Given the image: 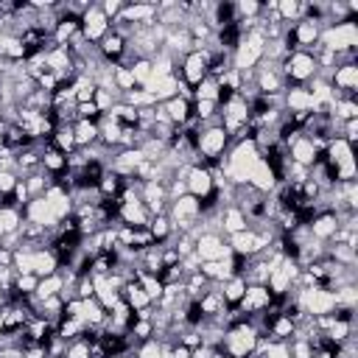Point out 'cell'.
I'll list each match as a JSON object with an SVG mask.
<instances>
[{
	"instance_id": "obj_1",
	"label": "cell",
	"mask_w": 358,
	"mask_h": 358,
	"mask_svg": "<svg viewBox=\"0 0 358 358\" xmlns=\"http://www.w3.org/2000/svg\"><path fill=\"white\" fill-rule=\"evenodd\" d=\"M282 78H285V90L288 87H308L316 76H319V64L313 59L310 50H294L280 62Z\"/></svg>"
},
{
	"instance_id": "obj_2",
	"label": "cell",
	"mask_w": 358,
	"mask_h": 358,
	"mask_svg": "<svg viewBox=\"0 0 358 358\" xmlns=\"http://www.w3.org/2000/svg\"><path fill=\"white\" fill-rule=\"evenodd\" d=\"M257 338H260V333L249 324V319L238 322V324L227 327V333H224V338L218 344V352H224L229 358H249L255 352V347H257Z\"/></svg>"
},
{
	"instance_id": "obj_3",
	"label": "cell",
	"mask_w": 358,
	"mask_h": 358,
	"mask_svg": "<svg viewBox=\"0 0 358 358\" xmlns=\"http://www.w3.org/2000/svg\"><path fill=\"white\" fill-rule=\"evenodd\" d=\"M263 48H266V36H263L260 25L246 31L241 36V42L235 45V50H232V67L241 70V73H252L263 62Z\"/></svg>"
},
{
	"instance_id": "obj_4",
	"label": "cell",
	"mask_w": 358,
	"mask_h": 358,
	"mask_svg": "<svg viewBox=\"0 0 358 358\" xmlns=\"http://www.w3.org/2000/svg\"><path fill=\"white\" fill-rule=\"evenodd\" d=\"M319 45L324 50H330V53L358 50V20H344V22H336V25L322 28Z\"/></svg>"
},
{
	"instance_id": "obj_5",
	"label": "cell",
	"mask_w": 358,
	"mask_h": 358,
	"mask_svg": "<svg viewBox=\"0 0 358 358\" xmlns=\"http://www.w3.org/2000/svg\"><path fill=\"white\" fill-rule=\"evenodd\" d=\"M232 140L229 134L221 129V126H204L199 131V140H196V154H199V162L201 165H215L221 162V157L229 151Z\"/></svg>"
},
{
	"instance_id": "obj_6",
	"label": "cell",
	"mask_w": 358,
	"mask_h": 358,
	"mask_svg": "<svg viewBox=\"0 0 358 358\" xmlns=\"http://www.w3.org/2000/svg\"><path fill=\"white\" fill-rule=\"evenodd\" d=\"M165 215H168V221L173 227V235H182V232H190L201 221V204H199V199L185 193V196L168 201V213Z\"/></svg>"
},
{
	"instance_id": "obj_7",
	"label": "cell",
	"mask_w": 358,
	"mask_h": 358,
	"mask_svg": "<svg viewBox=\"0 0 358 358\" xmlns=\"http://www.w3.org/2000/svg\"><path fill=\"white\" fill-rule=\"evenodd\" d=\"M210 50L207 48H193L179 59V78L193 90L207 78V64H210Z\"/></svg>"
},
{
	"instance_id": "obj_8",
	"label": "cell",
	"mask_w": 358,
	"mask_h": 358,
	"mask_svg": "<svg viewBox=\"0 0 358 358\" xmlns=\"http://www.w3.org/2000/svg\"><path fill=\"white\" fill-rule=\"evenodd\" d=\"M252 84L260 95H282L285 92V78H282V70L277 62H260L255 70H252Z\"/></svg>"
},
{
	"instance_id": "obj_9",
	"label": "cell",
	"mask_w": 358,
	"mask_h": 358,
	"mask_svg": "<svg viewBox=\"0 0 358 358\" xmlns=\"http://www.w3.org/2000/svg\"><path fill=\"white\" fill-rule=\"evenodd\" d=\"M296 277H299V266H296V260L282 257V260H280V263L271 268L266 288L271 291V296H282V294H288V291L294 288Z\"/></svg>"
},
{
	"instance_id": "obj_10",
	"label": "cell",
	"mask_w": 358,
	"mask_h": 358,
	"mask_svg": "<svg viewBox=\"0 0 358 358\" xmlns=\"http://www.w3.org/2000/svg\"><path fill=\"white\" fill-rule=\"evenodd\" d=\"M109 31H112V25H109L106 14L101 11V6L98 3H90V8L81 14V36L90 45H98Z\"/></svg>"
},
{
	"instance_id": "obj_11",
	"label": "cell",
	"mask_w": 358,
	"mask_h": 358,
	"mask_svg": "<svg viewBox=\"0 0 358 358\" xmlns=\"http://www.w3.org/2000/svg\"><path fill=\"white\" fill-rule=\"evenodd\" d=\"M196 257L201 263H207V260H224V257H232V249H229V243H227L224 235L204 232V235L196 238Z\"/></svg>"
},
{
	"instance_id": "obj_12",
	"label": "cell",
	"mask_w": 358,
	"mask_h": 358,
	"mask_svg": "<svg viewBox=\"0 0 358 358\" xmlns=\"http://www.w3.org/2000/svg\"><path fill=\"white\" fill-rule=\"evenodd\" d=\"M140 201L145 204V210H148V215L154 218V215H165L168 213V187L162 185V182H143L140 185Z\"/></svg>"
},
{
	"instance_id": "obj_13",
	"label": "cell",
	"mask_w": 358,
	"mask_h": 358,
	"mask_svg": "<svg viewBox=\"0 0 358 358\" xmlns=\"http://www.w3.org/2000/svg\"><path fill=\"white\" fill-rule=\"evenodd\" d=\"M185 187H187V193L193 196V199H207V196H213L215 193V187H213V173L204 168V165H187V173H185Z\"/></svg>"
},
{
	"instance_id": "obj_14",
	"label": "cell",
	"mask_w": 358,
	"mask_h": 358,
	"mask_svg": "<svg viewBox=\"0 0 358 358\" xmlns=\"http://www.w3.org/2000/svg\"><path fill=\"white\" fill-rule=\"evenodd\" d=\"M271 302H274V296H271V291H268L266 285H246V291H243V296H241V302H238L235 308H238L241 313L252 316V313L266 310Z\"/></svg>"
},
{
	"instance_id": "obj_15",
	"label": "cell",
	"mask_w": 358,
	"mask_h": 358,
	"mask_svg": "<svg viewBox=\"0 0 358 358\" xmlns=\"http://www.w3.org/2000/svg\"><path fill=\"white\" fill-rule=\"evenodd\" d=\"M308 232H310L313 241H319V243H330L333 235L338 232V215L330 213V210L316 213V215L308 221Z\"/></svg>"
},
{
	"instance_id": "obj_16",
	"label": "cell",
	"mask_w": 358,
	"mask_h": 358,
	"mask_svg": "<svg viewBox=\"0 0 358 358\" xmlns=\"http://www.w3.org/2000/svg\"><path fill=\"white\" fill-rule=\"evenodd\" d=\"M285 148H288L291 162H294V165H302V168H310V165L319 159V154H322V151L313 145V140L305 137V134H299L296 140H291Z\"/></svg>"
},
{
	"instance_id": "obj_17",
	"label": "cell",
	"mask_w": 358,
	"mask_h": 358,
	"mask_svg": "<svg viewBox=\"0 0 358 358\" xmlns=\"http://www.w3.org/2000/svg\"><path fill=\"white\" fill-rule=\"evenodd\" d=\"M117 17H123L126 22H131L137 28L140 25H154L157 22V3H126Z\"/></svg>"
},
{
	"instance_id": "obj_18",
	"label": "cell",
	"mask_w": 358,
	"mask_h": 358,
	"mask_svg": "<svg viewBox=\"0 0 358 358\" xmlns=\"http://www.w3.org/2000/svg\"><path fill=\"white\" fill-rule=\"evenodd\" d=\"M319 34H322V25H316L310 20H299L296 25H291V36H294L296 50H310L313 45H319Z\"/></svg>"
},
{
	"instance_id": "obj_19",
	"label": "cell",
	"mask_w": 358,
	"mask_h": 358,
	"mask_svg": "<svg viewBox=\"0 0 358 358\" xmlns=\"http://www.w3.org/2000/svg\"><path fill=\"white\" fill-rule=\"evenodd\" d=\"M126 45H129V42H126L120 34L109 31V34L98 42V53H101L103 62H109V64H120V59L126 56Z\"/></svg>"
},
{
	"instance_id": "obj_20",
	"label": "cell",
	"mask_w": 358,
	"mask_h": 358,
	"mask_svg": "<svg viewBox=\"0 0 358 358\" xmlns=\"http://www.w3.org/2000/svg\"><path fill=\"white\" fill-rule=\"evenodd\" d=\"M257 193H263V196H268V193H274L277 190V176H274V171L268 168V162L266 159H260L255 168H252V173H249V179H246Z\"/></svg>"
},
{
	"instance_id": "obj_21",
	"label": "cell",
	"mask_w": 358,
	"mask_h": 358,
	"mask_svg": "<svg viewBox=\"0 0 358 358\" xmlns=\"http://www.w3.org/2000/svg\"><path fill=\"white\" fill-rule=\"evenodd\" d=\"M199 305V310H201V316L204 319H221L224 322V313H227V302H224V296H221V291L215 288V282L210 285V291L196 302Z\"/></svg>"
},
{
	"instance_id": "obj_22",
	"label": "cell",
	"mask_w": 358,
	"mask_h": 358,
	"mask_svg": "<svg viewBox=\"0 0 358 358\" xmlns=\"http://www.w3.org/2000/svg\"><path fill=\"white\" fill-rule=\"evenodd\" d=\"M162 106V112L168 115V120L176 126V129H182L190 117H193V103L190 101H185V98H179V95H173V98H168L165 103H159Z\"/></svg>"
},
{
	"instance_id": "obj_23",
	"label": "cell",
	"mask_w": 358,
	"mask_h": 358,
	"mask_svg": "<svg viewBox=\"0 0 358 358\" xmlns=\"http://www.w3.org/2000/svg\"><path fill=\"white\" fill-rule=\"evenodd\" d=\"M218 218H221V235H224V238H229V235H235V232H243V229L249 227L243 210L235 207V204H224Z\"/></svg>"
},
{
	"instance_id": "obj_24",
	"label": "cell",
	"mask_w": 358,
	"mask_h": 358,
	"mask_svg": "<svg viewBox=\"0 0 358 358\" xmlns=\"http://www.w3.org/2000/svg\"><path fill=\"white\" fill-rule=\"evenodd\" d=\"M282 109L285 112H313V98L308 87H288L282 92Z\"/></svg>"
},
{
	"instance_id": "obj_25",
	"label": "cell",
	"mask_w": 358,
	"mask_h": 358,
	"mask_svg": "<svg viewBox=\"0 0 358 358\" xmlns=\"http://www.w3.org/2000/svg\"><path fill=\"white\" fill-rule=\"evenodd\" d=\"M31 271L36 277H48V274H56L59 271V257L53 255L50 246H42V249H34L31 252Z\"/></svg>"
},
{
	"instance_id": "obj_26",
	"label": "cell",
	"mask_w": 358,
	"mask_h": 358,
	"mask_svg": "<svg viewBox=\"0 0 358 358\" xmlns=\"http://www.w3.org/2000/svg\"><path fill=\"white\" fill-rule=\"evenodd\" d=\"M120 299L134 310V316H137V313H143V310H151V299L145 296V291L140 288V282H137V280L123 282V288H120Z\"/></svg>"
},
{
	"instance_id": "obj_27",
	"label": "cell",
	"mask_w": 358,
	"mask_h": 358,
	"mask_svg": "<svg viewBox=\"0 0 358 358\" xmlns=\"http://www.w3.org/2000/svg\"><path fill=\"white\" fill-rule=\"evenodd\" d=\"M179 76H162V78H154L151 76V81L143 87V90H148L151 95H154V101L157 103H165L168 98H173L176 95V90H179Z\"/></svg>"
},
{
	"instance_id": "obj_28",
	"label": "cell",
	"mask_w": 358,
	"mask_h": 358,
	"mask_svg": "<svg viewBox=\"0 0 358 358\" xmlns=\"http://www.w3.org/2000/svg\"><path fill=\"white\" fill-rule=\"evenodd\" d=\"M53 148H59L64 157H70L73 151H78V145H76V134H73V126H64V123H56V129H53V134H50V140H48Z\"/></svg>"
},
{
	"instance_id": "obj_29",
	"label": "cell",
	"mask_w": 358,
	"mask_h": 358,
	"mask_svg": "<svg viewBox=\"0 0 358 358\" xmlns=\"http://www.w3.org/2000/svg\"><path fill=\"white\" fill-rule=\"evenodd\" d=\"M62 288H64L62 271L48 274V277H39V285H36V291L31 294V302H42V299H48V296H56V294H62Z\"/></svg>"
},
{
	"instance_id": "obj_30",
	"label": "cell",
	"mask_w": 358,
	"mask_h": 358,
	"mask_svg": "<svg viewBox=\"0 0 358 358\" xmlns=\"http://www.w3.org/2000/svg\"><path fill=\"white\" fill-rule=\"evenodd\" d=\"M215 288L221 291L224 302H227L229 308H235V305L241 302L243 291H246V280H243L241 274H235V277H229V280H224V282H215Z\"/></svg>"
},
{
	"instance_id": "obj_31",
	"label": "cell",
	"mask_w": 358,
	"mask_h": 358,
	"mask_svg": "<svg viewBox=\"0 0 358 358\" xmlns=\"http://www.w3.org/2000/svg\"><path fill=\"white\" fill-rule=\"evenodd\" d=\"M73 134H76V145L78 148H90L98 143V120H76L73 123Z\"/></svg>"
},
{
	"instance_id": "obj_32",
	"label": "cell",
	"mask_w": 358,
	"mask_h": 358,
	"mask_svg": "<svg viewBox=\"0 0 358 358\" xmlns=\"http://www.w3.org/2000/svg\"><path fill=\"white\" fill-rule=\"evenodd\" d=\"M42 171L50 173V176H59V173L67 171V157H64L59 148H53L50 143H48L45 151H42Z\"/></svg>"
},
{
	"instance_id": "obj_33",
	"label": "cell",
	"mask_w": 358,
	"mask_h": 358,
	"mask_svg": "<svg viewBox=\"0 0 358 358\" xmlns=\"http://www.w3.org/2000/svg\"><path fill=\"white\" fill-rule=\"evenodd\" d=\"M84 333H87V324L81 319H76V316H62L56 322V336H62L67 344L76 341V338H81Z\"/></svg>"
},
{
	"instance_id": "obj_34",
	"label": "cell",
	"mask_w": 358,
	"mask_h": 358,
	"mask_svg": "<svg viewBox=\"0 0 358 358\" xmlns=\"http://www.w3.org/2000/svg\"><path fill=\"white\" fill-rule=\"evenodd\" d=\"M330 117H336V120H355L358 117V98H336L333 103H330V112H327Z\"/></svg>"
},
{
	"instance_id": "obj_35",
	"label": "cell",
	"mask_w": 358,
	"mask_h": 358,
	"mask_svg": "<svg viewBox=\"0 0 358 358\" xmlns=\"http://www.w3.org/2000/svg\"><path fill=\"white\" fill-rule=\"evenodd\" d=\"M98 193H101V199H117L120 196V190H123V179L112 171V168H106L103 171V176L98 179Z\"/></svg>"
},
{
	"instance_id": "obj_36",
	"label": "cell",
	"mask_w": 358,
	"mask_h": 358,
	"mask_svg": "<svg viewBox=\"0 0 358 358\" xmlns=\"http://www.w3.org/2000/svg\"><path fill=\"white\" fill-rule=\"evenodd\" d=\"M134 280L140 282V288L145 291V296L151 299V305H154V302L162 296V291H165V285H162V280H159L157 274H148V271H140V268H137Z\"/></svg>"
},
{
	"instance_id": "obj_37",
	"label": "cell",
	"mask_w": 358,
	"mask_h": 358,
	"mask_svg": "<svg viewBox=\"0 0 358 358\" xmlns=\"http://www.w3.org/2000/svg\"><path fill=\"white\" fill-rule=\"evenodd\" d=\"M324 257H330V260L338 263V266H358L355 249H352V246H344V243H327V255H324Z\"/></svg>"
},
{
	"instance_id": "obj_38",
	"label": "cell",
	"mask_w": 358,
	"mask_h": 358,
	"mask_svg": "<svg viewBox=\"0 0 358 358\" xmlns=\"http://www.w3.org/2000/svg\"><path fill=\"white\" fill-rule=\"evenodd\" d=\"M277 14H280V20H282V25H296L299 20H302V3L299 0H280L277 3Z\"/></svg>"
},
{
	"instance_id": "obj_39",
	"label": "cell",
	"mask_w": 358,
	"mask_h": 358,
	"mask_svg": "<svg viewBox=\"0 0 358 358\" xmlns=\"http://www.w3.org/2000/svg\"><path fill=\"white\" fill-rule=\"evenodd\" d=\"M120 101H123V103H129V106H134V109H148V106H157L154 95H151L148 90H143V87H134V90L123 92V95H120Z\"/></svg>"
},
{
	"instance_id": "obj_40",
	"label": "cell",
	"mask_w": 358,
	"mask_h": 358,
	"mask_svg": "<svg viewBox=\"0 0 358 358\" xmlns=\"http://www.w3.org/2000/svg\"><path fill=\"white\" fill-rule=\"evenodd\" d=\"M148 232H151L154 243H165V241L173 235V227H171L168 215H154V218L148 221Z\"/></svg>"
},
{
	"instance_id": "obj_41",
	"label": "cell",
	"mask_w": 358,
	"mask_h": 358,
	"mask_svg": "<svg viewBox=\"0 0 358 358\" xmlns=\"http://www.w3.org/2000/svg\"><path fill=\"white\" fill-rule=\"evenodd\" d=\"M20 224H22V210L20 207H3L0 210V235L17 232Z\"/></svg>"
},
{
	"instance_id": "obj_42",
	"label": "cell",
	"mask_w": 358,
	"mask_h": 358,
	"mask_svg": "<svg viewBox=\"0 0 358 358\" xmlns=\"http://www.w3.org/2000/svg\"><path fill=\"white\" fill-rule=\"evenodd\" d=\"M218 95H221V87L215 78H204L199 87H193V101H215L218 103Z\"/></svg>"
},
{
	"instance_id": "obj_43",
	"label": "cell",
	"mask_w": 358,
	"mask_h": 358,
	"mask_svg": "<svg viewBox=\"0 0 358 358\" xmlns=\"http://www.w3.org/2000/svg\"><path fill=\"white\" fill-rule=\"evenodd\" d=\"M336 308H355L358 310V285H341L333 291Z\"/></svg>"
},
{
	"instance_id": "obj_44",
	"label": "cell",
	"mask_w": 358,
	"mask_h": 358,
	"mask_svg": "<svg viewBox=\"0 0 358 358\" xmlns=\"http://www.w3.org/2000/svg\"><path fill=\"white\" fill-rule=\"evenodd\" d=\"M129 336L140 344V341H148V338H154V324H151V319H131V324H129Z\"/></svg>"
},
{
	"instance_id": "obj_45",
	"label": "cell",
	"mask_w": 358,
	"mask_h": 358,
	"mask_svg": "<svg viewBox=\"0 0 358 358\" xmlns=\"http://www.w3.org/2000/svg\"><path fill=\"white\" fill-rule=\"evenodd\" d=\"M129 70H131L137 87H145V84L151 81V76H154V73H151V59H134Z\"/></svg>"
},
{
	"instance_id": "obj_46",
	"label": "cell",
	"mask_w": 358,
	"mask_h": 358,
	"mask_svg": "<svg viewBox=\"0 0 358 358\" xmlns=\"http://www.w3.org/2000/svg\"><path fill=\"white\" fill-rule=\"evenodd\" d=\"M112 81H115V90H117L120 95L137 87V84H134V76H131V70H129V67H120V64H115V73H112Z\"/></svg>"
},
{
	"instance_id": "obj_47",
	"label": "cell",
	"mask_w": 358,
	"mask_h": 358,
	"mask_svg": "<svg viewBox=\"0 0 358 358\" xmlns=\"http://www.w3.org/2000/svg\"><path fill=\"white\" fill-rule=\"evenodd\" d=\"M62 358H92V352H90V336L84 333L81 338H76V341H70Z\"/></svg>"
},
{
	"instance_id": "obj_48",
	"label": "cell",
	"mask_w": 358,
	"mask_h": 358,
	"mask_svg": "<svg viewBox=\"0 0 358 358\" xmlns=\"http://www.w3.org/2000/svg\"><path fill=\"white\" fill-rule=\"evenodd\" d=\"M134 358H162V347L157 338H148V341H140L137 350H134Z\"/></svg>"
},
{
	"instance_id": "obj_49",
	"label": "cell",
	"mask_w": 358,
	"mask_h": 358,
	"mask_svg": "<svg viewBox=\"0 0 358 358\" xmlns=\"http://www.w3.org/2000/svg\"><path fill=\"white\" fill-rule=\"evenodd\" d=\"M288 352H291V358H313V344L305 338H291Z\"/></svg>"
},
{
	"instance_id": "obj_50",
	"label": "cell",
	"mask_w": 358,
	"mask_h": 358,
	"mask_svg": "<svg viewBox=\"0 0 358 358\" xmlns=\"http://www.w3.org/2000/svg\"><path fill=\"white\" fill-rule=\"evenodd\" d=\"M73 294H76V299H90V296H92V277H90V271L76 277Z\"/></svg>"
},
{
	"instance_id": "obj_51",
	"label": "cell",
	"mask_w": 358,
	"mask_h": 358,
	"mask_svg": "<svg viewBox=\"0 0 358 358\" xmlns=\"http://www.w3.org/2000/svg\"><path fill=\"white\" fill-rule=\"evenodd\" d=\"M98 117H101V109L95 106V101L76 103V120H98Z\"/></svg>"
},
{
	"instance_id": "obj_52",
	"label": "cell",
	"mask_w": 358,
	"mask_h": 358,
	"mask_svg": "<svg viewBox=\"0 0 358 358\" xmlns=\"http://www.w3.org/2000/svg\"><path fill=\"white\" fill-rule=\"evenodd\" d=\"M17 182H20L17 173H11V171H0V196H11V190H14Z\"/></svg>"
},
{
	"instance_id": "obj_53",
	"label": "cell",
	"mask_w": 358,
	"mask_h": 358,
	"mask_svg": "<svg viewBox=\"0 0 358 358\" xmlns=\"http://www.w3.org/2000/svg\"><path fill=\"white\" fill-rule=\"evenodd\" d=\"M98 6H101V11L106 14V20L112 22V20L123 11V6H126V3H123V0H103V3H98Z\"/></svg>"
},
{
	"instance_id": "obj_54",
	"label": "cell",
	"mask_w": 358,
	"mask_h": 358,
	"mask_svg": "<svg viewBox=\"0 0 358 358\" xmlns=\"http://www.w3.org/2000/svg\"><path fill=\"white\" fill-rule=\"evenodd\" d=\"M171 358H190V350L182 347V344H173V355Z\"/></svg>"
},
{
	"instance_id": "obj_55",
	"label": "cell",
	"mask_w": 358,
	"mask_h": 358,
	"mask_svg": "<svg viewBox=\"0 0 358 358\" xmlns=\"http://www.w3.org/2000/svg\"><path fill=\"white\" fill-rule=\"evenodd\" d=\"M11 263H14V252L0 249V266H11Z\"/></svg>"
},
{
	"instance_id": "obj_56",
	"label": "cell",
	"mask_w": 358,
	"mask_h": 358,
	"mask_svg": "<svg viewBox=\"0 0 358 358\" xmlns=\"http://www.w3.org/2000/svg\"><path fill=\"white\" fill-rule=\"evenodd\" d=\"M313 358H333V350L330 347H319V350H313Z\"/></svg>"
},
{
	"instance_id": "obj_57",
	"label": "cell",
	"mask_w": 358,
	"mask_h": 358,
	"mask_svg": "<svg viewBox=\"0 0 358 358\" xmlns=\"http://www.w3.org/2000/svg\"><path fill=\"white\" fill-rule=\"evenodd\" d=\"M0 333H3V316H0Z\"/></svg>"
}]
</instances>
